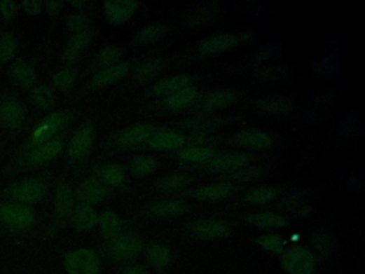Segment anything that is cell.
<instances>
[{
  "label": "cell",
  "mask_w": 365,
  "mask_h": 274,
  "mask_svg": "<svg viewBox=\"0 0 365 274\" xmlns=\"http://www.w3.org/2000/svg\"><path fill=\"white\" fill-rule=\"evenodd\" d=\"M64 267L69 274H99L100 261L95 252L80 249L67 255Z\"/></svg>",
  "instance_id": "obj_1"
},
{
  "label": "cell",
  "mask_w": 365,
  "mask_h": 274,
  "mask_svg": "<svg viewBox=\"0 0 365 274\" xmlns=\"http://www.w3.org/2000/svg\"><path fill=\"white\" fill-rule=\"evenodd\" d=\"M282 266L289 274H313L316 263L309 249L296 247L286 252Z\"/></svg>",
  "instance_id": "obj_2"
},
{
  "label": "cell",
  "mask_w": 365,
  "mask_h": 274,
  "mask_svg": "<svg viewBox=\"0 0 365 274\" xmlns=\"http://www.w3.org/2000/svg\"><path fill=\"white\" fill-rule=\"evenodd\" d=\"M0 220L9 226L25 229L34 224V215L28 207L3 204L0 205Z\"/></svg>",
  "instance_id": "obj_3"
},
{
  "label": "cell",
  "mask_w": 365,
  "mask_h": 274,
  "mask_svg": "<svg viewBox=\"0 0 365 274\" xmlns=\"http://www.w3.org/2000/svg\"><path fill=\"white\" fill-rule=\"evenodd\" d=\"M46 186L39 179H28L13 184L9 189V194L16 200L26 204L40 202L46 196Z\"/></svg>",
  "instance_id": "obj_4"
},
{
  "label": "cell",
  "mask_w": 365,
  "mask_h": 274,
  "mask_svg": "<svg viewBox=\"0 0 365 274\" xmlns=\"http://www.w3.org/2000/svg\"><path fill=\"white\" fill-rule=\"evenodd\" d=\"M242 42L241 34H222L206 39L198 46V52L202 55L222 54L227 50H233Z\"/></svg>",
  "instance_id": "obj_5"
},
{
  "label": "cell",
  "mask_w": 365,
  "mask_h": 274,
  "mask_svg": "<svg viewBox=\"0 0 365 274\" xmlns=\"http://www.w3.org/2000/svg\"><path fill=\"white\" fill-rule=\"evenodd\" d=\"M139 3L134 0H109L103 4L105 16L111 23L123 24L127 22L137 10Z\"/></svg>",
  "instance_id": "obj_6"
},
{
  "label": "cell",
  "mask_w": 365,
  "mask_h": 274,
  "mask_svg": "<svg viewBox=\"0 0 365 274\" xmlns=\"http://www.w3.org/2000/svg\"><path fill=\"white\" fill-rule=\"evenodd\" d=\"M143 247L141 239L134 235H121L111 240L109 249L113 256L118 259H128L135 256Z\"/></svg>",
  "instance_id": "obj_7"
},
{
  "label": "cell",
  "mask_w": 365,
  "mask_h": 274,
  "mask_svg": "<svg viewBox=\"0 0 365 274\" xmlns=\"http://www.w3.org/2000/svg\"><path fill=\"white\" fill-rule=\"evenodd\" d=\"M64 123V116L62 113H53L34 128L32 142L36 145L46 143L57 132L62 129Z\"/></svg>",
  "instance_id": "obj_8"
},
{
  "label": "cell",
  "mask_w": 365,
  "mask_h": 274,
  "mask_svg": "<svg viewBox=\"0 0 365 274\" xmlns=\"http://www.w3.org/2000/svg\"><path fill=\"white\" fill-rule=\"evenodd\" d=\"M191 231L194 236L202 240H214V239H222L229 235V228L225 223L218 220L198 221L192 226Z\"/></svg>",
  "instance_id": "obj_9"
},
{
  "label": "cell",
  "mask_w": 365,
  "mask_h": 274,
  "mask_svg": "<svg viewBox=\"0 0 365 274\" xmlns=\"http://www.w3.org/2000/svg\"><path fill=\"white\" fill-rule=\"evenodd\" d=\"M95 139V131L90 125H83L76 131L69 145V154L74 159L84 156L92 146Z\"/></svg>",
  "instance_id": "obj_10"
},
{
  "label": "cell",
  "mask_w": 365,
  "mask_h": 274,
  "mask_svg": "<svg viewBox=\"0 0 365 274\" xmlns=\"http://www.w3.org/2000/svg\"><path fill=\"white\" fill-rule=\"evenodd\" d=\"M235 141L243 147L252 149H268L273 145V137L266 132L259 130H247L241 131L235 136Z\"/></svg>",
  "instance_id": "obj_11"
},
{
  "label": "cell",
  "mask_w": 365,
  "mask_h": 274,
  "mask_svg": "<svg viewBox=\"0 0 365 274\" xmlns=\"http://www.w3.org/2000/svg\"><path fill=\"white\" fill-rule=\"evenodd\" d=\"M129 70L130 66L127 62H119V64H113L109 68L103 69L92 77L90 82L91 87L100 88V87L113 84V83L117 82V81L121 80L123 76H125Z\"/></svg>",
  "instance_id": "obj_12"
},
{
  "label": "cell",
  "mask_w": 365,
  "mask_h": 274,
  "mask_svg": "<svg viewBox=\"0 0 365 274\" xmlns=\"http://www.w3.org/2000/svg\"><path fill=\"white\" fill-rule=\"evenodd\" d=\"M155 134V127L151 125H137L128 128L119 135L118 143L123 147H132L150 139Z\"/></svg>",
  "instance_id": "obj_13"
},
{
  "label": "cell",
  "mask_w": 365,
  "mask_h": 274,
  "mask_svg": "<svg viewBox=\"0 0 365 274\" xmlns=\"http://www.w3.org/2000/svg\"><path fill=\"white\" fill-rule=\"evenodd\" d=\"M186 143V139L181 134L172 130H163L150 137L149 146L152 149L172 150L181 147Z\"/></svg>",
  "instance_id": "obj_14"
},
{
  "label": "cell",
  "mask_w": 365,
  "mask_h": 274,
  "mask_svg": "<svg viewBox=\"0 0 365 274\" xmlns=\"http://www.w3.org/2000/svg\"><path fill=\"white\" fill-rule=\"evenodd\" d=\"M249 224L261 228H284L289 225V221L283 215L271 212L249 213L245 217Z\"/></svg>",
  "instance_id": "obj_15"
},
{
  "label": "cell",
  "mask_w": 365,
  "mask_h": 274,
  "mask_svg": "<svg viewBox=\"0 0 365 274\" xmlns=\"http://www.w3.org/2000/svg\"><path fill=\"white\" fill-rule=\"evenodd\" d=\"M0 118L9 129L21 127L25 118L24 109L20 103L14 100H7L0 107Z\"/></svg>",
  "instance_id": "obj_16"
},
{
  "label": "cell",
  "mask_w": 365,
  "mask_h": 274,
  "mask_svg": "<svg viewBox=\"0 0 365 274\" xmlns=\"http://www.w3.org/2000/svg\"><path fill=\"white\" fill-rule=\"evenodd\" d=\"M78 196L85 205L97 204L104 200L106 189L99 180L87 179L78 188Z\"/></svg>",
  "instance_id": "obj_17"
},
{
  "label": "cell",
  "mask_w": 365,
  "mask_h": 274,
  "mask_svg": "<svg viewBox=\"0 0 365 274\" xmlns=\"http://www.w3.org/2000/svg\"><path fill=\"white\" fill-rule=\"evenodd\" d=\"M198 90L192 86H186L175 93H170L166 99V107L170 111H180L186 109L195 101Z\"/></svg>",
  "instance_id": "obj_18"
},
{
  "label": "cell",
  "mask_w": 365,
  "mask_h": 274,
  "mask_svg": "<svg viewBox=\"0 0 365 274\" xmlns=\"http://www.w3.org/2000/svg\"><path fill=\"white\" fill-rule=\"evenodd\" d=\"M92 40V34L89 30L75 34L72 38L69 40L64 48V58L67 62H72L76 60L83 50L90 44Z\"/></svg>",
  "instance_id": "obj_19"
},
{
  "label": "cell",
  "mask_w": 365,
  "mask_h": 274,
  "mask_svg": "<svg viewBox=\"0 0 365 274\" xmlns=\"http://www.w3.org/2000/svg\"><path fill=\"white\" fill-rule=\"evenodd\" d=\"M62 143L58 139L46 142L32 150L29 156V161L34 164L46 163V162L55 159L62 152Z\"/></svg>",
  "instance_id": "obj_20"
},
{
  "label": "cell",
  "mask_w": 365,
  "mask_h": 274,
  "mask_svg": "<svg viewBox=\"0 0 365 274\" xmlns=\"http://www.w3.org/2000/svg\"><path fill=\"white\" fill-rule=\"evenodd\" d=\"M234 192V188L228 184H214L200 186L193 194L198 200H219L228 198Z\"/></svg>",
  "instance_id": "obj_21"
},
{
  "label": "cell",
  "mask_w": 365,
  "mask_h": 274,
  "mask_svg": "<svg viewBox=\"0 0 365 274\" xmlns=\"http://www.w3.org/2000/svg\"><path fill=\"white\" fill-rule=\"evenodd\" d=\"M192 78L188 75L178 74L166 77L153 86L152 91L156 95H170L186 86H190Z\"/></svg>",
  "instance_id": "obj_22"
},
{
  "label": "cell",
  "mask_w": 365,
  "mask_h": 274,
  "mask_svg": "<svg viewBox=\"0 0 365 274\" xmlns=\"http://www.w3.org/2000/svg\"><path fill=\"white\" fill-rule=\"evenodd\" d=\"M188 210V206L180 200H162L150 207V212L159 218H175Z\"/></svg>",
  "instance_id": "obj_23"
},
{
  "label": "cell",
  "mask_w": 365,
  "mask_h": 274,
  "mask_svg": "<svg viewBox=\"0 0 365 274\" xmlns=\"http://www.w3.org/2000/svg\"><path fill=\"white\" fill-rule=\"evenodd\" d=\"M235 100H236V95L232 91H216L205 97V100L200 104V109L204 111H218L233 104Z\"/></svg>",
  "instance_id": "obj_24"
},
{
  "label": "cell",
  "mask_w": 365,
  "mask_h": 274,
  "mask_svg": "<svg viewBox=\"0 0 365 274\" xmlns=\"http://www.w3.org/2000/svg\"><path fill=\"white\" fill-rule=\"evenodd\" d=\"M97 212L88 205H82L73 211L72 222L78 231H90L98 223Z\"/></svg>",
  "instance_id": "obj_25"
},
{
  "label": "cell",
  "mask_w": 365,
  "mask_h": 274,
  "mask_svg": "<svg viewBox=\"0 0 365 274\" xmlns=\"http://www.w3.org/2000/svg\"><path fill=\"white\" fill-rule=\"evenodd\" d=\"M249 158L245 153H226L211 162V168L216 170H234L245 167Z\"/></svg>",
  "instance_id": "obj_26"
},
{
  "label": "cell",
  "mask_w": 365,
  "mask_h": 274,
  "mask_svg": "<svg viewBox=\"0 0 365 274\" xmlns=\"http://www.w3.org/2000/svg\"><path fill=\"white\" fill-rule=\"evenodd\" d=\"M192 181L193 178L191 177L190 174H170L158 180L156 186L162 192H174L190 186Z\"/></svg>",
  "instance_id": "obj_27"
},
{
  "label": "cell",
  "mask_w": 365,
  "mask_h": 274,
  "mask_svg": "<svg viewBox=\"0 0 365 274\" xmlns=\"http://www.w3.org/2000/svg\"><path fill=\"white\" fill-rule=\"evenodd\" d=\"M55 212L62 218L67 217L72 210L73 194L70 186L62 184L57 189L54 200Z\"/></svg>",
  "instance_id": "obj_28"
},
{
  "label": "cell",
  "mask_w": 365,
  "mask_h": 274,
  "mask_svg": "<svg viewBox=\"0 0 365 274\" xmlns=\"http://www.w3.org/2000/svg\"><path fill=\"white\" fill-rule=\"evenodd\" d=\"M11 71L14 80L24 89H30L34 87V83H36V74H34V69L29 64H26L23 60H18V62H14Z\"/></svg>",
  "instance_id": "obj_29"
},
{
  "label": "cell",
  "mask_w": 365,
  "mask_h": 274,
  "mask_svg": "<svg viewBox=\"0 0 365 274\" xmlns=\"http://www.w3.org/2000/svg\"><path fill=\"white\" fill-rule=\"evenodd\" d=\"M147 257L149 263L157 269H163V268L167 267L170 261H172L170 249L165 245H159V243L152 245L148 249Z\"/></svg>",
  "instance_id": "obj_30"
},
{
  "label": "cell",
  "mask_w": 365,
  "mask_h": 274,
  "mask_svg": "<svg viewBox=\"0 0 365 274\" xmlns=\"http://www.w3.org/2000/svg\"><path fill=\"white\" fill-rule=\"evenodd\" d=\"M98 222L100 224L101 231H102V233L105 237L115 238L118 235L119 231H120V219L113 211H105V212H103L100 218H99Z\"/></svg>",
  "instance_id": "obj_31"
},
{
  "label": "cell",
  "mask_w": 365,
  "mask_h": 274,
  "mask_svg": "<svg viewBox=\"0 0 365 274\" xmlns=\"http://www.w3.org/2000/svg\"><path fill=\"white\" fill-rule=\"evenodd\" d=\"M101 179L109 186H120L125 182V172L118 164H106L99 170Z\"/></svg>",
  "instance_id": "obj_32"
},
{
  "label": "cell",
  "mask_w": 365,
  "mask_h": 274,
  "mask_svg": "<svg viewBox=\"0 0 365 274\" xmlns=\"http://www.w3.org/2000/svg\"><path fill=\"white\" fill-rule=\"evenodd\" d=\"M214 156V151L207 147H188L180 152V159L190 163H202L209 161Z\"/></svg>",
  "instance_id": "obj_33"
},
{
  "label": "cell",
  "mask_w": 365,
  "mask_h": 274,
  "mask_svg": "<svg viewBox=\"0 0 365 274\" xmlns=\"http://www.w3.org/2000/svg\"><path fill=\"white\" fill-rule=\"evenodd\" d=\"M123 50L119 46H107V48H103L98 56L95 58V62L99 67H104L109 68V67L113 66V64H119V60L123 58Z\"/></svg>",
  "instance_id": "obj_34"
},
{
  "label": "cell",
  "mask_w": 365,
  "mask_h": 274,
  "mask_svg": "<svg viewBox=\"0 0 365 274\" xmlns=\"http://www.w3.org/2000/svg\"><path fill=\"white\" fill-rule=\"evenodd\" d=\"M277 190L273 186H261V188L255 189V190L249 191L245 195V202L249 204L259 205L266 204V203L271 202L277 198Z\"/></svg>",
  "instance_id": "obj_35"
},
{
  "label": "cell",
  "mask_w": 365,
  "mask_h": 274,
  "mask_svg": "<svg viewBox=\"0 0 365 274\" xmlns=\"http://www.w3.org/2000/svg\"><path fill=\"white\" fill-rule=\"evenodd\" d=\"M163 70V64L161 60H152L149 62H144L141 67L137 69L135 73V77L139 82H148L157 77Z\"/></svg>",
  "instance_id": "obj_36"
},
{
  "label": "cell",
  "mask_w": 365,
  "mask_h": 274,
  "mask_svg": "<svg viewBox=\"0 0 365 274\" xmlns=\"http://www.w3.org/2000/svg\"><path fill=\"white\" fill-rule=\"evenodd\" d=\"M158 167V162L150 156H139L132 161V170L137 176H147Z\"/></svg>",
  "instance_id": "obj_37"
},
{
  "label": "cell",
  "mask_w": 365,
  "mask_h": 274,
  "mask_svg": "<svg viewBox=\"0 0 365 274\" xmlns=\"http://www.w3.org/2000/svg\"><path fill=\"white\" fill-rule=\"evenodd\" d=\"M165 34V29L160 24H151L144 27L137 34V42L139 44H150L157 42Z\"/></svg>",
  "instance_id": "obj_38"
},
{
  "label": "cell",
  "mask_w": 365,
  "mask_h": 274,
  "mask_svg": "<svg viewBox=\"0 0 365 274\" xmlns=\"http://www.w3.org/2000/svg\"><path fill=\"white\" fill-rule=\"evenodd\" d=\"M16 48H18V42L13 34L10 32L1 34L0 36V62L4 64L11 60L15 54Z\"/></svg>",
  "instance_id": "obj_39"
},
{
  "label": "cell",
  "mask_w": 365,
  "mask_h": 274,
  "mask_svg": "<svg viewBox=\"0 0 365 274\" xmlns=\"http://www.w3.org/2000/svg\"><path fill=\"white\" fill-rule=\"evenodd\" d=\"M293 107V103L288 99H273L261 103V109L263 113L269 115H282L288 113Z\"/></svg>",
  "instance_id": "obj_40"
},
{
  "label": "cell",
  "mask_w": 365,
  "mask_h": 274,
  "mask_svg": "<svg viewBox=\"0 0 365 274\" xmlns=\"http://www.w3.org/2000/svg\"><path fill=\"white\" fill-rule=\"evenodd\" d=\"M76 80V73L72 69L58 71L53 77L55 87L60 91H68L72 88Z\"/></svg>",
  "instance_id": "obj_41"
},
{
  "label": "cell",
  "mask_w": 365,
  "mask_h": 274,
  "mask_svg": "<svg viewBox=\"0 0 365 274\" xmlns=\"http://www.w3.org/2000/svg\"><path fill=\"white\" fill-rule=\"evenodd\" d=\"M32 100L40 109H48L54 105L55 97L52 90L46 86H38L32 93Z\"/></svg>",
  "instance_id": "obj_42"
},
{
  "label": "cell",
  "mask_w": 365,
  "mask_h": 274,
  "mask_svg": "<svg viewBox=\"0 0 365 274\" xmlns=\"http://www.w3.org/2000/svg\"><path fill=\"white\" fill-rule=\"evenodd\" d=\"M257 245L273 253L280 254L285 249V240L277 235H263L256 239Z\"/></svg>",
  "instance_id": "obj_43"
},
{
  "label": "cell",
  "mask_w": 365,
  "mask_h": 274,
  "mask_svg": "<svg viewBox=\"0 0 365 274\" xmlns=\"http://www.w3.org/2000/svg\"><path fill=\"white\" fill-rule=\"evenodd\" d=\"M88 23V18H87V16L84 15V14H72V15L69 16L68 18L69 29L72 30L75 34H78V32L87 30Z\"/></svg>",
  "instance_id": "obj_44"
},
{
  "label": "cell",
  "mask_w": 365,
  "mask_h": 274,
  "mask_svg": "<svg viewBox=\"0 0 365 274\" xmlns=\"http://www.w3.org/2000/svg\"><path fill=\"white\" fill-rule=\"evenodd\" d=\"M0 12L3 14L6 21H12L18 13V5L14 1L4 0L0 3Z\"/></svg>",
  "instance_id": "obj_45"
},
{
  "label": "cell",
  "mask_w": 365,
  "mask_h": 274,
  "mask_svg": "<svg viewBox=\"0 0 365 274\" xmlns=\"http://www.w3.org/2000/svg\"><path fill=\"white\" fill-rule=\"evenodd\" d=\"M43 7V4L38 0H26L24 3H22V8L26 13L29 15H36V14L40 13Z\"/></svg>",
  "instance_id": "obj_46"
},
{
  "label": "cell",
  "mask_w": 365,
  "mask_h": 274,
  "mask_svg": "<svg viewBox=\"0 0 365 274\" xmlns=\"http://www.w3.org/2000/svg\"><path fill=\"white\" fill-rule=\"evenodd\" d=\"M62 6H64L62 1H50V3L46 4V10H48V13L52 14V15H56V14L60 11V9H62Z\"/></svg>",
  "instance_id": "obj_47"
},
{
  "label": "cell",
  "mask_w": 365,
  "mask_h": 274,
  "mask_svg": "<svg viewBox=\"0 0 365 274\" xmlns=\"http://www.w3.org/2000/svg\"><path fill=\"white\" fill-rule=\"evenodd\" d=\"M125 274H148V272L139 266H134V267L129 268Z\"/></svg>",
  "instance_id": "obj_48"
}]
</instances>
